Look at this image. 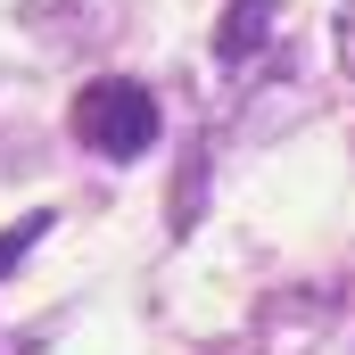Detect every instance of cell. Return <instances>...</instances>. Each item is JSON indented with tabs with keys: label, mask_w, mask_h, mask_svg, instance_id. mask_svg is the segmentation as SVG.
<instances>
[{
	"label": "cell",
	"mask_w": 355,
	"mask_h": 355,
	"mask_svg": "<svg viewBox=\"0 0 355 355\" xmlns=\"http://www.w3.org/2000/svg\"><path fill=\"white\" fill-rule=\"evenodd\" d=\"M75 141H83L91 157H149L157 149V99H149V83H132V75H99V83H83L75 91Z\"/></svg>",
	"instance_id": "cell-1"
},
{
	"label": "cell",
	"mask_w": 355,
	"mask_h": 355,
	"mask_svg": "<svg viewBox=\"0 0 355 355\" xmlns=\"http://www.w3.org/2000/svg\"><path fill=\"white\" fill-rule=\"evenodd\" d=\"M42 232H50V215H25V223H8V232H0V272H17V265H25V248H33Z\"/></svg>",
	"instance_id": "cell-2"
},
{
	"label": "cell",
	"mask_w": 355,
	"mask_h": 355,
	"mask_svg": "<svg viewBox=\"0 0 355 355\" xmlns=\"http://www.w3.org/2000/svg\"><path fill=\"white\" fill-rule=\"evenodd\" d=\"M331 42H339V67L355 75V0H339V17H331Z\"/></svg>",
	"instance_id": "cell-3"
}]
</instances>
